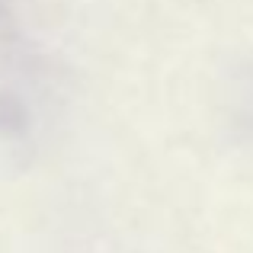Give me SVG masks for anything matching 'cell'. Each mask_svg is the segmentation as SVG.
I'll use <instances>...</instances> for the list:
<instances>
[]
</instances>
